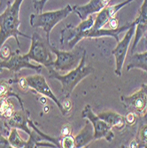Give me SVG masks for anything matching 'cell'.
<instances>
[{
    "label": "cell",
    "mask_w": 147,
    "mask_h": 148,
    "mask_svg": "<svg viewBox=\"0 0 147 148\" xmlns=\"http://www.w3.org/2000/svg\"><path fill=\"white\" fill-rule=\"evenodd\" d=\"M24 0H14L12 3H9L5 11L0 14V49L10 37H13L20 47L19 36L31 38V36L22 33L20 30V11Z\"/></svg>",
    "instance_id": "1"
},
{
    "label": "cell",
    "mask_w": 147,
    "mask_h": 148,
    "mask_svg": "<svg viewBox=\"0 0 147 148\" xmlns=\"http://www.w3.org/2000/svg\"><path fill=\"white\" fill-rule=\"evenodd\" d=\"M47 69L49 71L50 78L56 79L61 84L62 93L65 98H68L77 84L95 71L91 66L86 65V51L83 53L79 65L75 69L68 71L66 75L59 74V72L55 70L51 66H49Z\"/></svg>",
    "instance_id": "2"
},
{
    "label": "cell",
    "mask_w": 147,
    "mask_h": 148,
    "mask_svg": "<svg viewBox=\"0 0 147 148\" xmlns=\"http://www.w3.org/2000/svg\"><path fill=\"white\" fill-rule=\"evenodd\" d=\"M71 12H73V7L70 5L55 10L48 11L44 12L33 13L29 16V23L32 28H41L46 34V40L50 43V35L54 27L68 17Z\"/></svg>",
    "instance_id": "3"
},
{
    "label": "cell",
    "mask_w": 147,
    "mask_h": 148,
    "mask_svg": "<svg viewBox=\"0 0 147 148\" xmlns=\"http://www.w3.org/2000/svg\"><path fill=\"white\" fill-rule=\"evenodd\" d=\"M50 49L56 56V60H53L51 66L58 72H68L75 69L81 61L83 53L86 51L85 49L77 45L72 50L62 51L50 45Z\"/></svg>",
    "instance_id": "4"
},
{
    "label": "cell",
    "mask_w": 147,
    "mask_h": 148,
    "mask_svg": "<svg viewBox=\"0 0 147 148\" xmlns=\"http://www.w3.org/2000/svg\"><path fill=\"white\" fill-rule=\"evenodd\" d=\"M30 39L31 45L29 51L26 53V56L39 65L44 66L46 68L51 66L53 62L52 52L50 49L51 43L36 32L33 33Z\"/></svg>",
    "instance_id": "5"
},
{
    "label": "cell",
    "mask_w": 147,
    "mask_h": 148,
    "mask_svg": "<svg viewBox=\"0 0 147 148\" xmlns=\"http://www.w3.org/2000/svg\"><path fill=\"white\" fill-rule=\"evenodd\" d=\"M94 21L95 19L93 15H90L87 19L81 21L77 26L68 25L61 30L59 39L60 45L64 48H66L68 51L74 49L82 40L83 32L92 29Z\"/></svg>",
    "instance_id": "6"
},
{
    "label": "cell",
    "mask_w": 147,
    "mask_h": 148,
    "mask_svg": "<svg viewBox=\"0 0 147 148\" xmlns=\"http://www.w3.org/2000/svg\"><path fill=\"white\" fill-rule=\"evenodd\" d=\"M82 118L88 120L92 124L94 130V140L105 139L107 142H112L114 138V133L112 130V128L106 123L104 120L99 118L98 114H95L92 111V108L90 105H86L82 111Z\"/></svg>",
    "instance_id": "7"
},
{
    "label": "cell",
    "mask_w": 147,
    "mask_h": 148,
    "mask_svg": "<svg viewBox=\"0 0 147 148\" xmlns=\"http://www.w3.org/2000/svg\"><path fill=\"white\" fill-rule=\"evenodd\" d=\"M125 109L141 117L147 114V84L129 96H121Z\"/></svg>",
    "instance_id": "8"
},
{
    "label": "cell",
    "mask_w": 147,
    "mask_h": 148,
    "mask_svg": "<svg viewBox=\"0 0 147 148\" xmlns=\"http://www.w3.org/2000/svg\"><path fill=\"white\" fill-rule=\"evenodd\" d=\"M135 29H136V21H132V26L127 30L122 40H120L117 43L116 47L112 51V54L113 55L114 60H115L114 73L119 77L122 76L123 65L127 57L129 47L135 35Z\"/></svg>",
    "instance_id": "9"
},
{
    "label": "cell",
    "mask_w": 147,
    "mask_h": 148,
    "mask_svg": "<svg viewBox=\"0 0 147 148\" xmlns=\"http://www.w3.org/2000/svg\"><path fill=\"white\" fill-rule=\"evenodd\" d=\"M42 65L36 66L30 62V60L26 56V54H20L19 51L11 53V55L5 60H0V72L3 69L18 73L23 69H33L36 72L42 70Z\"/></svg>",
    "instance_id": "10"
},
{
    "label": "cell",
    "mask_w": 147,
    "mask_h": 148,
    "mask_svg": "<svg viewBox=\"0 0 147 148\" xmlns=\"http://www.w3.org/2000/svg\"><path fill=\"white\" fill-rule=\"evenodd\" d=\"M25 79L27 81V84H28L29 89H32L36 92L42 94V95L51 99L57 105V106L59 107V109L61 112V114L63 115H66L61 101L55 96V94L53 93L52 90L49 86L47 81L44 75H40V74H36V75L26 76Z\"/></svg>",
    "instance_id": "11"
},
{
    "label": "cell",
    "mask_w": 147,
    "mask_h": 148,
    "mask_svg": "<svg viewBox=\"0 0 147 148\" xmlns=\"http://www.w3.org/2000/svg\"><path fill=\"white\" fill-rule=\"evenodd\" d=\"M133 1H135V0H124L123 2H121L119 4L113 5H107L104 9H102L100 12H98L97 13V16L95 18V21H94V25L92 27V29H99L105 28V27L107 25V23L109 22V21L112 18L115 17L117 12L120 10L122 9L127 5L132 3Z\"/></svg>",
    "instance_id": "12"
},
{
    "label": "cell",
    "mask_w": 147,
    "mask_h": 148,
    "mask_svg": "<svg viewBox=\"0 0 147 148\" xmlns=\"http://www.w3.org/2000/svg\"><path fill=\"white\" fill-rule=\"evenodd\" d=\"M136 21V29L135 35L133 37V44L131 47V52L134 53L137 45L139 44L140 40L144 36L147 31V0H144V2L140 7L138 15Z\"/></svg>",
    "instance_id": "13"
},
{
    "label": "cell",
    "mask_w": 147,
    "mask_h": 148,
    "mask_svg": "<svg viewBox=\"0 0 147 148\" xmlns=\"http://www.w3.org/2000/svg\"><path fill=\"white\" fill-rule=\"evenodd\" d=\"M111 0H90V2L83 5H75L73 12H75L78 17L83 21L90 15L98 13L102 9L110 5Z\"/></svg>",
    "instance_id": "14"
},
{
    "label": "cell",
    "mask_w": 147,
    "mask_h": 148,
    "mask_svg": "<svg viewBox=\"0 0 147 148\" xmlns=\"http://www.w3.org/2000/svg\"><path fill=\"white\" fill-rule=\"evenodd\" d=\"M132 26V22L131 23H128L124 26H121L118 27L117 29H89L87 31L83 32L82 34V40L84 38H100V37H105V36H109V37H113L114 38V40L116 41V43H118L120 41V34L127 31L130 27Z\"/></svg>",
    "instance_id": "15"
},
{
    "label": "cell",
    "mask_w": 147,
    "mask_h": 148,
    "mask_svg": "<svg viewBox=\"0 0 147 148\" xmlns=\"http://www.w3.org/2000/svg\"><path fill=\"white\" fill-rule=\"evenodd\" d=\"M98 115L99 116V118L104 120L112 129L122 130L127 125L124 116L119 113H115L113 111H105L99 113Z\"/></svg>",
    "instance_id": "16"
},
{
    "label": "cell",
    "mask_w": 147,
    "mask_h": 148,
    "mask_svg": "<svg viewBox=\"0 0 147 148\" xmlns=\"http://www.w3.org/2000/svg\"><path fill=\"white\" fill-rule=\"evenodd\" d=\"M29 117L26 115L25 111H17L12 114V115L8 119V125L11 128H16L18 130H22L25 132L28 133L29 136L32 130L31 128L29 126Z\"/></svg>",
    "instance_id": "17"
},
{
    "label": "cell",
    "mask_w": 147,
    "mask_h": 148,
    "mask_svg": "<svg viewBox=\"0 0 147 148\" xmlns=\"http://www.w3.org/2000/svg\"><path fill=\"white\" fill-rule=\"evenodd\" d=\"M75 147L83 148L90 145L91 141L94 140V130L92 124L87 120L84 127L81 130L77 135L75 137Z\"/></svg>",
    "instance_id": "18"
},
{
    "label": "cell",
    "mask_w": 147,
    "mask_h": 148,
    "mask_svg": "<svg viewBox=\"0 0 147 148\" xmlns=\"http://www.w3.org/2000/svg\"><path fill=\"white\" fill-rule=\"evenodd\" d=\"M134 69H138L147 73V51L132 53L127 66V71Z\"/></svg>",
    "instance_id": "19"
},
{
    "label": "cell",
    "mask_w": 147,
    "mask_h": 148,
    "mask_svg": "<svg viewBox=\"0 0 147 148\" xmlns=\"http://www.w3.org/2000/svg\"><path fill=\"white\" fill-rule=\"evenodd\" d=\"M7 139L12 148H27V140L21 138L16 128H12Z\"/></svg>",
    "instance_id": "20"
},
{
    "label": "cell",
    "mask_w": 147,
    "mask_h": 148,
    "mask_svg": "<svg viewBox=\"0 0 147 148\" xmlns=\"http://www.w3.org/2000/svg\"><path fill=\"white\" fill-rule=\"evenodd\" d=\"M13 113H14L13 106L7 100V99L0 100V115H2L6 119H9Z\"/></svg>",
    "instance_id": "21"
},
{
    "label": "cell",
    "mask_w": 147,
    "mask_h": 148,
    "mask_svg": "<svg viewBox=\"0 0 147 148\" xmlns=\"http://www.w3.org/2000/svg\"><path fill=\"white\" fill-rule=\"evenodd\" d=\"M137 141L138 142L139 147H147V124H144L140 127Z\"/></svg>",
    "instance_id": "22"
},
{
    "label": "cell",
    "mask_w": 147,
    "mask_h": 148,
    "mask_svg": "<svg viewBox=\"0 0 147 148\" xmlns=\"http://www.w3.org/2000/svg\"><path fill=\"white\" fill-rule=\"evenodd\" d=\"M10 81L6 82V81L3 80L0 82V100L4 99H7L9 96L15 95V94L11 93V88H10Z\"/></svg>",
    "instance_id": "23"
},
{
    "label": "cell",
    "mask_w": 147,
    "mask_h": 148,
    "mask_svg": "<svg viewBox=\"0 0 147 148\" xmlns=\"http://www.w3.org/2000/svg\"><path fill=\"white\" fill-rule=\"evenodd\" d=\"M75 137H73L72 135L61 136L60 148H75Z\"/></svg>",
    "instance_id": "24"
},
{
    "label": "cell",
    "mask_w": 147,
    "mask_h": 148,
    "mask_svg": "<svg viewBox=\"0 0 147 148\" xmlns=\"http://www.w3.org/2000/svg\"><path fill=\"white\" fill-rule=\"evenodd\" d=\"M137 117H138V116H137L135 113L128 111V113H127V114H126V115L124 116V118H125V122H126V124L130 125V126L136 124L137 121Z\"/></svg>",
    "instance_id": "25"
},
{
    "label": "cell",
    "mask_w": 147,
    "mask_h": 148,
    "mask_svg": "<svg viewBox=\"0 0 147 148\" xmlns=\"http://www.w3.org/2000/svg\"><path fill=\"white\" fill-rule=\"evenodd\" d=\"M49 0H34V7L37 12H42L45 4Z\"/></svg>",
    "instance_id": "26"
},
{
    "label": "cell",
    "mask_w": 147,
    "mask_h": 148,
    "mask_svg": "<svg viewBox=\"0 0 147 148\" xmlns=\"http://www.w3.org/2000/svg\"><path fill=\"white\" fill-rule=\"evenodd\" d=\"M61 103H62V106H63V109L65 111V114H68V112H70V110L72 108V102L70 101V99L68 98H65Z\"/></svg>",
    "instance_id": "27"
},
{
    "label": "cell",
    "mask_w": 147,
    "mask_h": 148,
    "mask_svg": "<svg viewBox=\"0 0 147 148\" xmlns=\"http://www.w3.org/2000/svg\"><path fill=\"white\" fill-rule=\"evenodd\" d=\"M61 136H68L72 134V127L70 124H64L60 130Z\"/></svg>",
    "instance_id": "28"
},
{
    "label": "cell",
    "mask_w": 147,
    "mask_h": 148,
    "mask_svg": "<svg viewBox=\"0 0 147 148\" xmlns=\"http://www.w3.org/2000/svg\"><path fill=\"white\" fill-rule=\"evenodd\" d=\"M11 145L7 138H5L1 133H0V148H10Z\"/></svg>",
    "instance_id": "29"
},
{
    "label": "cell",
    "mask_w": 147,
    "mask_h": 148,
    "mask_svg": "<svg viewBox=\"0 0 147 148\" xmlns=\"http://www.w3.org/2000/svg\"><path fill=\"white\" fill-rule=\"evenodd\" d=\"M107 25L109 26L108 29H117L119 27V21H118V18H112L109 22L107 23Z\"/></svg>",
    "instance_id": "30"
},
{
    "label": "cell",
    "mask_w": 147,
    "mask_h": 148,
    "mask_svg": "<svg viewBox=\"0 0 147 148\" xmlns=\"http://www.w3.org/2000/svg\"><path fill=\"white\" fill-rule=\"evenodd\" d=\"M129 147H139L138 145V142L137 140H133L130 144H129Z\"/></svg>",
    "instance_id": "31"
},
{
    "label": "cell",
    "mask_w": 147,
    "mask_h": 148,
    "mask_svg": "<svg viewBox=\"0 0 147 148\" xmlns=\"http://www.w3.org/2000/svg\"></svg>",
    "instance_id": "32"
}]
</instances>
